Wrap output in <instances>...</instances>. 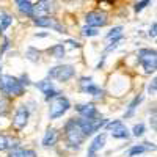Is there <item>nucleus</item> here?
Here are the masks:
<instances>
[{
  "label": "nucleus",
  "mask_w": 157,
  "mask_h": 157,
  "mask_svg": "<svg viewBox=\"0 0 157 157\" xmlns=\"http://www.w3.org/2000/svg\"><path fill=\"white\" fill-rule=\"evenodd\" d=\"M64 132H66V140H68V145L74 149H78L80 145L83 143V132L80 126H78V121L77 120H69L64 126Z\"/></svg>",
  "instance_id": "1"
},
{
  "label": "nucleus",
  "mask_w": 157,
  "mask_h": 157,
  "mask_svg": "<svg viewBox=\"0 0 157 157\" xmlns=\"http://www.w3.org/2000/svg\"><path fill=\"white\" fill-rule=\"evenodd\" d=\"M0 91L6 96H21L24 93V85L13 75H0Z\"/></svg>",
  "instance_id": "2"
},
{
  "label": "nucleus",
  "mask_w": 157,
  "mask_h": 157,
  "mask_svg": "<svg viewBox=\"0 0 157 157\" xmlns=\"http://www.w3.org/2000/svg\"><path fill=\"white\" fill-rule=\"evenodd\" d=\"M78 126H80L82 132L85 137L88 135H93L96 130H99L102 126L107 124V120H104L101 116H94V118H82V120H77Z\"/></svg>",
  "instance_id": "3"
},
{
  "label": "nucleus",
  "mask_w": 157,
  "mask_h": 157,
  "mask_svg": "<svg viewBox=\"0 0 157 157\" xmlns=\"http://www.w3.org/2000/svg\"><path fill=\"white\" fill-rule=\"evenodd\" d=\"M71 109V104L66 98L63 96H55L54 101L50 102V107H49V118L50 120H57V118L63 116L64 113H66L68 110Z\"/></svg>",
  "instance_id": "4"
},
{
  "label": "nucleus",
  "mask_w": 157,
  "mask_h": 157,
  "mask_svg": "<svg viewBox=\"0 0 157 157\" xmlns=\"http://www.w3.org/2000/svg\"><path fill=\"white\" fill-rule=\"evenodd\" d=\"M138 61L143 66L146 74H151L155 71L157 68V54L155 50H151V49H141L138 50Z\"/></svg>",
  "instance_id": "5"
},
{
  "label": "nucleus",
  "mask_w": 157,
  "mask_h": 157,
  "mask_svg": "<svg viewBox=\"0 0 157 157\" xmlns=\"http://www.w3.org/2000/svg\"><path fill=\"white\" fill-rule=\"evenodd\" d=\"M55 0H38V2L32 6V16L35 17H44L50 16L55 11Z\"/></svg>",
  "instance_id": "6"
},
{
  "label": "nucleus",
  "mask_w": 157,
  "mask_h": 157,
  "mask_svg": "<svg viewBox=\"0 0 157 157\" xmlns=\"http://www.w3.org/2000/svg\"><path fill=\"white\" fill-rule=\"evenodd\" d=\"M72 75H74V68L71 64L57 66V68H52L49 71V77L54 78V80H58V82H68Z\"/></svg>",
  "instance_id": "7"
},
{
  "label": "nucleus",
  "mask_w": 157,
  "mask_h": 157,
  "mask_svg": "<svg viewBox=\"0 0 157 157\" xmlns=\"http://www.w3.org/2000/svg\"><path fill=\"white\" fill-rule=\"evenodd\" d=\"M85 22L86 25L90 27H104V25H107L109 19H107V14L105 13H101V11H91L85 16Z\"/></svg>",
  "instance_id": "8"
},
{
  "label": "nucleus",
  "mask_w": 157,
  "mask_h": 157,
  "mask_svg": "<svg viewBox=\"0 0 157 157\" xmlns=\"http://www.w3.org/2000/svg\"><path fill=\"white\" fill-rule=\"evenodd\" d=\"M29 116H30L29 109L25 105H19L16 113H14V118H13V126H14V129H17V130L24 129L29 123Z\"/></svg>",
  "instance_id": "9"
},
{
  "label": "nucleus",
  "mask_w": 157,
  "mask_h": 157,
  "mask_svg": "<svg viewBox=\"0 0 157 157\" xmlns=\"http://www.w3.org/2000/svg\"><path fill=\"white\" fill-rule=\"evenodd\" d=\"M33 24H35V25H38V27L54 29V30H57L58 33H64V27L58 24V21H57V19L50 17V16H44V17H35Z\"/></svg>",
  "instance_id": "10"
},
{
  "label": "nucleus",
  "mask_w": 157,
  "mask_h": 157,
  "mask_svg": "<svg viewBox=\"0 0 157 157\" xmlns=\"http://www.w3.org/2000/svg\"><path fill=\"white\" fill-rule=\"evenodd\" d=\"M107 127L110 129L113 138H129V130H127V127L123 124V121L116 120V121H113V123H109Z\"/></svg>",
  "instance_id": "11"
},
{
  "label": "nucleus",
  "mask_w": 157,
  "mask_h": 157,
  "mask_svg": "<svg viewBox=\"0 0 157 157\" xmlns=\"http://www.w3.org/2000/svg\"><path fill=\"white\" fill-rule=\"evenodd\" d=\"M80 86H82L83 93H88V94L94 96V98H101L102 96V90L93 83V78L91 77H83L80 80Z\"/></svg>",
  "instance_id": "12"
},
{
  "label": "nucleus",
  "mask_w": 157,
  "mask_h": 157,
  "mask_svg": "<svg viewBox=\"0 0 157 157\" xmlns=\"http://www.w3.org/2000/svg\"><path fill=\"white\" fill-rule=\"evenodd\" d=\"M105 140H107V135H105V134H99V135H96L94 140L91 141L90 148H88L86 155H88V157H96V154L104 148V145H105Z\"/></svg>",
  "instance_id": "13"
},
{
  "label": "nucleus",
  "mask_w": 157,
  "mask_h": 157,
  "mask_svg": "<svg viewBox=\"0 0 157 157\" xmlns=\"http://www.w3.org/2000/svg\"><path fill=\"white\" fill-rule=\"evenodd\" d=\"M38 90H41L43 91V94L46 98V101H50V99H54L55 96H58L60 93L54 88V83H52L50 80H41V82H38L36 83Z\"/></svg>",
  "instance_id": "14"
},
{
  "label": "nucleus",
  "mask_w": 157,
  "mask_h": 157,
  "mask_svg": "<svg viewBox=\"0 0 157 157\" xmlns=\"http://www.w3.org/2000/svg\"><path fill=\"white\" fill-rule=\"evenodd\" d=\"M75 110L80 113L82 118H94V116H99L96 107L93 105V104H78V105H75Z\"/></svg>",
  "instance_id": "15"
},
{
  "label": "nucleus",
  "mask_w": 157,
  "mask_h": 157,
  "mask_svg": "<svg viewBox=\"0 0 157 157\" xmlns=\"http://www.w3.org/2000/svg\"><path fill=\"white\" fill-rule=\"evenodd\" d=\"M58 140V132H57V129L54 127H50L46 130V134H44V138H43V146L49 148V146H54L55 143Z\"/></svg>",
  "instance_id": "16"
},
{
  "label": "nucleus",
  "mask_w": 157,
  "mask_h": 157,
  "mask_svg": "<svg viewBox=\"0 0 157 157\" xmlns=\"http://www.w3.org/2000/svg\"><path fill=\"white\" fill-rule=\"evenodd\" d=\"M17 140L13 138L10 135H0V151H8V149H14L17 146Z\"/></svg>",
  "instance_id": "17"
},
{
  "label": "nucleus",
  "mask_w": 157,
  "mask_h": 157,
  "mask_svg": "<svg viewBox=\"0 0 157 157\" xmlns=\"http://www.w3.org/2000/svg\"><path fill=\"white\" fill-rule=\"evenodd\" d=\"M8 157H36V154L32 149H13Z\"/></svg>",
  "instance_id": "18"
},
{
  "label": "nucleus",
  "mask_w": 157,
  "mask_h": 157,
  "mask_svg": "<svg viewBox=\"0 0 157 157\" xmlns=\"http://www.w3.org/2000/svg\"><path fill=\"white\" fill-rule=\"evenodd\" d=\"M16 3L21 10V13H24V14H27V16H32V3L29 2V0H16Z\"/></svg>",
  "instance_id": "19"
},
{
  "label": "nucleus",
  "mask_w": 157,
  "mask_h": 157,
  "mask_svg": "<svg viewBox=\"0 0 157 157\" xmlns=\"http://www.w3.org/2000/svg\"><path fill=\"white\" fill-rule=\"evenodd\" d=\"M143 101V96H137L132 102L129 104V109H127V112L124 113V118H130V116H134V112H135V109H137V105Z\"/></svg>",
  "instance_id": "20"
},
{
  "label": "nucleus",
  "mask_w": 157,
  "mask_h": 157,
  "mask_svg": "<svg viewBox=\"0 0 157 157\" xmlns=\"http://www.w3.org/2000/svg\"><path fill=\"white\" fill-rule=\"evenodd\" d=\"M11 22H13V17L10 14H6V13H0V29L2 30L8 29L11 25Z\"/></svg>",
  "instance_id": "21"
},
{
  "label": "nucleus",
  "mask_w": 157,
  "mask_h": 157,
  "mask_svg": "<svg viewBox=\"0 0 157 157\" xmlns=\"http://www.w3.org/2000/svg\"><path fill=\"white\" fill-rule=\"evenodd\" d=\"M52 55H54L55 58H63L64 57V46L63 44H55L54 47L50 49Z\"/></svg>",
  "instance_id": "22"
},
{
  "label": "nucleus",
  "mask_w": 157,
  "mask_h": 157,
  "mask_svg": "<svg viewBox=\"0 0 157 157\" xmlns=\"http://www.w3.org/2000/svg\"><path fill=\"white\" fill-rule=\"evenodd\" d=\"M121 38H123V27H115L107 35V39H121Z\"/></svg>",
  "instance_id": "23"
},
{
  "label": "nucleus",
  "mask_w": 157,
  "mask_h": 157,
  "mask_svg": "<svg viewBox=\"0 0 157 157\" xmlns=\"http://www.w3.org/2000/svg\"><path fill=\"white\" fill-rule=\"evenodd\" d=\"M146 151H148V148H146L145 143H143V145H137V146H134V148L130 149L127 154H129V157H134V155H138V154L146 152Z\"/></svg>",
  "instance_id": "24"
},
{
  "label": "nucleus",
  "mask_w": 157,
  "mask_h": 157,
  "mask_svg": "<svg viewBox=\"0 0 157 157\" xmlns=\"http://www.w3.org/2000/svg\"><path fill=\"white\" fill-rule=\"evenodd\" d=\"M27 58L30 61H38L39 60V52L36 49H33V47H29L27 49Z\"/></svg>",
  "instance_id": "25"
},
{
  "label": "nucleus",
  "mask_w": 157,
  "mask_h": 157,
  "mask_svg": "<svg viewBox=\"0 0 157 157\" xmlns=\"http://www.w3.org/2000/svg\"><path fill=\"white\" fill-rule=\"evenodd\" d=\"M8 107H10V104H8V99L5 96L0 94V115H5L8 112Z\"/></svg>",
  "instance_id": "26"
},
{
  "label": "nucleus",
  "mask_w": 157,
  "mask_h": 157,
  "mask_svg": "<svg viewBox=\"0 0 157 157\" xmlns=\"http://www.w3.org/2000/svg\"><path fill=\"white\" fill-rule=\"evenodd\" d=\"M82 35H83V36H96V35H98V30H96V27L85 25V27L82 29Z\"/></svg>",
  "instance_id": "27"
},
{
  "label": "nucleus",
  "mask_w": 157,
  "mask_h": 157,
  "mask_svg": "<svg viewBox=\"0 0 157 157\" xmlns=\"http://www.w3.org/2000/svg\"><path fill=\"white\" fill-rule=\"evenodd\" d=\"M132 134H134L135 137H141L143 134H145V126H143L141 123H140V124H135V126H134V130H132Z\"/></svg>",
  "instance_id": "28"
},
{
  "label": "nucleus",
  "mask_w": 157,
  "mask_h": 157,
  "mask_svg": "<svg viewBox=\"0 0 157 157\" xmlns=\"http://www.w3.org/2000/svg\"><path fill=\"white\" fill-rule=\"evenodd\" d=\"M155 90H157V78H152L151 83L148 85V93L151 96H155Z\"/></svg>",
  "instance_id": "29"
},
{
  "label": "nucleus",
  "mask_w": 157,
  "mask_h": 157,
  "mask_svg": "<svg viewBox=\"0 0 157 157\" xmlns=\"http://www.w3.org/2000/svg\"><path fill=\"white\" fill-rule=\"evenodd\" d=\"M148 3H149V0H143V2L137 3V5H135V11H137V13H140V11H141L143 8H145V6H146Z\"/></svg>",
  "instance_id": "30"
},
{
  "label": "nucleus",
  "mask_w": 157,
  "mask_h": 157,
  "mask_svg": "<svg viewBox=\"0 0 157 157\" xmlns=\"http://www.w3.org/2000/svg\"><path fill=\"white\" fill-rule=\"evenodd\" d=\"M155 30H157V24L154 22V24H152V27H151V30H149V35H151V38H155Z\"/></svg>",
  "instance_id": "31"
},
{
  "label": "nucleus",
  "mask_w": 157,
  "mask_h": 157,
  "mask_svg": "<svg viewBox=\"0 0 157 157\" xmlns=\"http://www.w3.org/2000/svg\"><path fill=\"white\" fill-rule=\"evenodd\" d=\"M68 44H71L72 47H78V46H80V44H78V43H75V41H68Z\"/></svg>",
  "instance_id": "32"
},
{
  "label": "nucleus",
  "mask_w": 157,
  "mask_h": 157,
  "mask_svg": "<svg viewBox=\"0 0 157 157\" xmlns=\"http://www.w3.org/2000/svg\"><path fill=\"white\" fill-rule=\"evenodd\" d=\"M8 46H10V41H8V39H5V44H3V50H6V49H8Z\"/></svg>",
  "instance_id": "33"
},
{
  "label": "nucleus",
  "mask_w": 157,
  "mask_h": 157,
  "mask_svg": "<svg viewBox=\"0 0 157 157\" xmlns=\"http://www.w3.org/2000/svg\"><path fill=\"white\" fill-rule=\"evenodd\" d=\"M0 71H2V66H0Z\"/></svg>",
  "instance_id": "34"
},
{
  "label": "nucleus",
  "mask_w": 157,
  "mask_h": 157,
  "mask_svg": "<svg viewBox=\"0 0 157 157\" xmlns=\"http://www.w3.org/2000/svg\"><path fill=\"white\" fill-rule=\"evenodd\" d=\"M0 33H2V29H0Z\"/></svg>",
  "instance_id": "35"
}]
</instances>
